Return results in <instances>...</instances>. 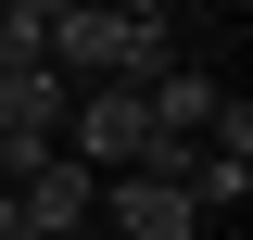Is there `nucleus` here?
Wrapping results in <instances>:
<instances>
[{
    "mask_svg": "<svg viewBox=\"0 0 253 240\" xmlns=\"http://www.w3.org/2000/svg\"><path fill=\"white\" fill-rule=\"evenodd\" d=\"M51 13H63V0H0V76L51 63Z\"/></svg>",
    "mask_w": 253,
    "mask_h": 240,
    "instance_id": "obj_5",
    "label": "nucleus"
},
{
    "mask_svg": "<svg viewBox=\"0 0 253 240\" xmlns=\"http://www.w3.org/2000/svg\"><path fill=\"white\" fill-rule=\"evenodd\" d=\"M0 240H26V228H13V190H0Z\"/></svg>",
    "mask_w": 253,
    "mask_h": 240,
    "instance_id": "obj_6",
    "label": "nucleus"
},
{
    "mask_svg": "<svg viewBox=\"0 0 253 240\" xmlns=\"http://www.w3.org/2000/svg\"><path fill=\"white\" fill-rule=\"evenodd\" d=\"M139 152H152V101H139V89H76V114H63V164L139 177Z\"/></svg>",
    "mask_w": 253,
    "mask_h": 240,
    "instance_id": "obj_2",
    "label": "nucleus"
},
{
    "mask_svg": "<svg viewBox=\"0 0 253 240\" xmlns=\"http://www.w3.org/2000/svg\"><path fill=\"white\" fill-rule=\"evenodd\" d=\"M190 240H228V228H190Z\"/></svg>",
    "mask_w": 253,
    "mask_h": 240,
    "instance_id": "obj_7",
    "label": "nucleus"
},
{
    "mask_svg": "<svg viewBox=\"0 0 253 240\" xmlns=\"http://www.w3.org/2000/svg\"><path fill=\"white\" fill-rule=\"evenodd\" d=\"M89 215H101V177H89V164H63V152L13 177V228H26V240H76Z\"/></svg>",
    "mask_w": 253,
    "mask_h": 240,
    "instance_id": "obj_3",
    "label": "nucleus"
},
{
    "mask_svg": "<svg viewBox=\"0 0 253 240\" xmlns=\"http://www.w3.org/2000/svg\"><path fill=\"white\" fill-rule=\"evenodd\" d=\"M63 114H76V89H63L51 63L0 76V139H13V152H63Z\"/></svg>",
    "mask_w": 253,
    "mask_h": 240,
    "instance_id": "obj_4",
    "label": "nucleus"
},
{
    "mask_svg": "<svg viewBox=\"0 0 253 240\" xmlns=\"http://www.w3.org/2000/svg\"><path fill=\"white\" fill-rule=\"evenodd\" d=\"M165 13H51V76L63 89H152L165 76Z\"/></svg>",
    "mask_w": 253,
    "mask_h": 240,
    "instance_id": "obj_1",
    "label": "nucleus"
}]
</instances>
